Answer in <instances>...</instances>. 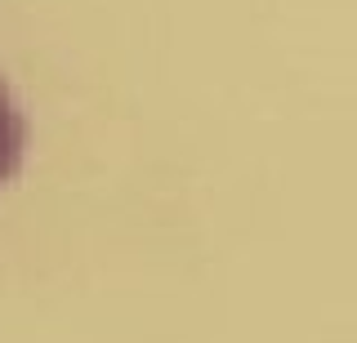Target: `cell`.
<instances>
[{
    "instance_id": "obj_1",
    "label": "cell",
    "mask_w": 357,
    "mask_h": 343,
    "mask_svg": "<svg viewBox=\"0 0 357 343\" xmlns=\"http://www.w3.org/2000/svg\"><path fill=\"white\" fill-rule=\"evenodd\" d=\"M22 161H27V112L14 85L0 76V192L22 174Z\"/></svg>"
}]
</instances>
